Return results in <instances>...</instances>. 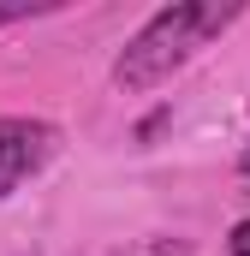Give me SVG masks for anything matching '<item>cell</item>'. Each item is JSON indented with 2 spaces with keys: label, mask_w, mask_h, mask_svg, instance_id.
I'll use <instances>...</instances> for the list:
<instances>
[{
  "label": "cell",
  "mask_w": 250,
  "mask_h": 256,
  "mask_svg": "<svg viewBox=\"0 0 250 256\" xmlns=\"http://www.w3.org/2000/svg\"><path fill=\"white\" fill-rule=\"evenodd\" d=\"M54 149H60V131L48 120H0V202L18 191L36 167H48Z\"/></svg>",
  "instance_id": "cell-2"
},
{
  "label": "cell",
  "mask_w": 250,
  "mask_h": 256,
  "mask_svg": "<svg viewBox=\"0 0 250 256\" xmlns=\"http://www.w3.org/2000/svg\"><path fill=\"white\" fill-rule=\"evenodd\" d=\"M238 167H244V173H250V149H244V155H238Z\"/></svg>",
  "instance_id": "cell-5"
},
{
  "label": "cell",
  "mask_w": 250,
  "mask_h": 256,
  "mask_svg": "<svg viewBox=\"0 0 250 256\" xmlns=\"http://www.w3.org/2000/svg\"><path fill=\"white\" fill-rule=\"evenodd\" d=\"M36 6L30 0H0V24H18V18H30Z\"/></svg>",
  "instance_id": "cell-4"
},
{
  "label": "cell",
  "mask_w": 250,
  "mask_h": 256,
  "mask_svg": "<svg viewBox=\"0 0 250 256\" xmlns=\"http://www.w3.org/2000/svg\"><path fill=\"white\" fill-rule=\"evenodd\" d=\"M232 18H238V6H214V0H173V6H161V12L125 42V54L114 60V84L131 90V96H137V90H155V84L173 78L208 36H220Z\"/></svg>",
  "instance_id": "cell-1"
},
{
  "label": "cell",
  "mask_w": 250,
  "mask_h": 256,
  "mask_svg": "<svg viewBox=\"0 0 250 256\" xmlns=\"http://www.w3.org/2000/svg\"><path fill=\"white\" fill-rule=\"evenodd\" d=\"M226 256H250V220L232 226V238H226Z\"/></svg>",
  "instance_id": "cell-3"
}]
</instances>
